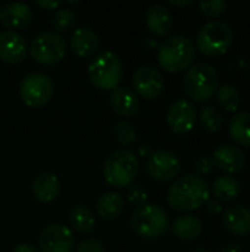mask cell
I'll use <instances>...</instances> for the list:
<instances>
[{"mask_svg":"<svg viewBox=\"0 0 250 252\" xmlns=\"http://www.w3.org/2000/svg\"><path fill=\"white\" fill-rule=\"evenodd\" d=\"M184 92L197 102L209 100L220 87L218 71L206 62H199L189 68L183 80Z\"/></svg>","mask_w":250,"mask_h":252,"instance_id":"277c9868","label":"cell"},{"mask_svg":"<svg viewBox=\"0 0 250 252\" xmlns=\"http://www.w3.org/2000/svg\"><path fill=\"white\" fill-rule=\"evenodd\" d=\"M113 133H115V139L121 145H124V146L133 145L136 142V136H137L136 134V128L128 121H119V123H116Z\"/></svg>","mask_w":250,"mask_h":252,"instance_id":"f546056e","label":"cell"},{"mask_svg":"<svg viewBox=\"0 0 250 252\" xmlns=\"http://www.w3.org/2000/svg\"><path fill=\"white\" fill-rule=\"evenodd\" d=\"M197 121V112L194 105L189 99H178L175 100L167 114V123L169 128L177 134H187L190 133Z\"/></svg>","mask_w":250,"mask_h":252,"instance_id":"4fadbf2b","label":"cell"},{"mask_svg":"<svg viewBox=\"0 0 250 252\" xmlns=\"http://www.w3.org/2000/svg\"><path fill=\"white\" fill-rule=\"evenodd\" d=\"M217 102L218 105L228 112H234L240 106V92L233 84H222L217 90Z\"/></svg>","mask_w":250,"mask_h":252,"instance_id":"4316f807","label":"cell"},{"mask_svg":"<svg viewBox=\"0 0 250 252\" xmlns=\"http://www.w3.org/2000/svg\"><path fill=\"white\" fill-rule=\"evenodd\" d=\"M32 195L37 201L43 204L53 202L60 193V182L56 174L50 171H43L37 174L31 185Z\"/></svg>","mask_w":250,"mask_h":252,"instance_id":"ac0fdd59","label":"cell"},{"mask_svg":"<svg viewBox=\"0 0 250 252\" xmlns=\"http://www.w3.org/2000/svg\"><path fill=\"white\" fill-rule=\"evenodd\" d=\"M31 21L32 10L27 3L15 1L6 6H0V22L12 31L28 27Z\"/></svg>","mask_w":250,"mask_h":252,"instance_id":"e0dca14e","label":"cell"},{"mask_svg":"<svg viewBox=\"0 0 250 252\" xmlns=\"http://www.w3.org/2000/svg\"><path fill=\"white\" fill-rule=\"evenodd\" d=\"M233 38V30L225 21H211L199 30L196 46L206 56H220L228 52Z\"/></svg>","mask_w":250,"mask_h":252,"instance_id":"52a82bcc","label":"cell"},{"mask_svg":"<svg viewBox=\"0 0 250 252\" xmlns=\"http://www.w3.org/2000/svg\"><path fill=\"white\" fill-rule=\"evenodd\" d=\"M203 224L194 216H181L174 220L172 232L178 239L183 241H194L202 235Z\"/></svg>","mask_w":250,"mask_h":252,"instance_id":"7402d4cb","label":"cell"},{"mask_svg":"<svg viewBox=\"0 0 250 252\" xmlns=\"http://www.w3.org/2000/svg\"><path fill=\"white\" fill-rule=\"evenodd\" d=\"M124 201L119 193L108 192L102 195L96 202V211L103 220H115L122 214Z\"/></svg>","mask_w":250,"mask_h":252,"instance_id":"cb8c5ba5","label":"cell"},{"mask_svg":"<svg viewBox=\"0 0 250 252\" xmlns=\"http://www.w3.org/2000/svg\"><path fill=\"white\" fill-rule=\"evenodd\" d=\"M53 83L49 75L43 72H29L19 86V96L29 108L44 106L53 96Z\"/></svg>","mask_w":250,"mask_h":252,"instance_id":"9c48e42d","label":"cell"},{"mask_svg":"<svg viewBox=\"0 0 250 252\" xmlns=\"http://www.w3.org/2000/svg\"><path fill=\"white\" fill-rule=\"evenodd\" d=\"M230 136L236 143L250 148V112H237L231 118Z\"/></svg>","mask_w":250,"mask_h":252,"instance_id":"d4e9b609","label":"cell"},{"mask_svg":"<svg viewBox=\"0 0 250 252\" xmlns=\"http://www.w3.org/2000/svg\"><path fill=\"white\" fill-rule=\"evenodd\" d=\"M131 227L141 238L158 239L169 229V217L162 207L146 204L133 213Z\"/></svg>","mask_w":250,"mask_h":252,"instance_id":"8992f818","label":"cell"},{"mask_svg":"<svg viewBox=\"0 0 250 252\" xmlns=\"http://www.w3.org/2000/svg\"><path fill=\"white\" fill-rule=\"evenodd\" d=\"M146 170L149 176L156 182L167 183L178 177L181 171V162L174 152L161 149L149 155L146 161Z\"/></svg>","mask_w":250,"mask_h":252,"instance_id":"30bf717a","label":"cell"},{"mask_svg":"<svg viewBox=\"0 0 250 252\" xmlns=\"http://www.w3.org/2000/svg\"><path fill=\"white\" fill-rule=\"evenodd\" d=\"M169 3H171L172 6H189V4H192L193 1H192V0H184V1H180V0H169Z\"/></svg>","mask_w":250,"mask_h":252,"instance_id":"f35d334b","label":"cell"},{"mask_svg":"<svg viewBox=\"0 0 250 252\" xmlns=\"http://www.w3.org/2000/svg\"><path fill=\"white\" fill-rule=\"evenodd\" d=\"M140 170L139 158L131 151H115L103 164V177L113 188H130Z\"/></svg>","mask_w":250,"mask_h":252,"instance_id":"5b68a950","label":"cell"},{"mask_svg":"<svg viewBox=\"0 0 250 252\" xmlns=\"http://www.w3.org/2000/svg\"><path fill=\"white\" fill-rule=\"evenodd\" d=\"M146 25L155 35H167L174 25L172 12L164 4H153L146 12Z\"/></svg>","mask_w":250,"mask_h":252,"instance_id":"44dd1931","label":"cell"},{"mask_svg":"<svg viewBox=\"0 0 250 252\" xmlns=\"http://www.w3.org/2000/svg\"><path fill=\"white\" fill-rule=\"evenodd\" d=\"M196 59V46L184 34L171 35L158 47V62L167 72L175 74L187 69Z\"/></svg>","mask_w":250,"mask_h":252,"instance_id":"7a4b0ae2","label":"cell"},{"mask_svg":"<svg viewBox=\"0 0 250 252\" xmlns=\"http://www.w3.org/2000/svg\"><path fill=\"white\" fill-rule=\"evenodd\" d=\"M88 78L91 84L100 90H115L122 80L121 58L112 50L97 53L88 65Z\"/></svg>","mask_w":250,"mask_h":252,"instance_id":"3957f363","label":"cell"},{"mask_svg":"<svg viewBox=\"0 0 250 252\" xmlns=\"http://www.w3.org/2000/svg\"><path fill=\"white\" fill-rule=\"evenodd\" d=\"M69 224L74 230L83 235H90L94 230V214L90 208L84 205H78L69 213Z\"/></svg>","mask_w":250,"mask_h":252,"instance_id":"484cf974","label":"cell"},{"mask_svg":"<svg viewBox=\"0 0 250 252\" xmlns=\"http://www.w3.org/2000/svg\"><path fill=\"white\" fill-rule=\"evenodd\" d=\"M66 40L53 31H43L34 35L29 43L31 58L41 65H55L66 55Z\"/></svg>","mask_w":250,"mask_h":252,"instance_id":"ba28073f","label":"cell"},{"mask_svg":"<svg viewBox=\"0 0 250 252\" xmlns=\"http://www.w3.org/2000/svg\"><path fill=\"white\" fill-rule=\"evenodd\" d=\"M133 87L139 97L158 99L165 90L164 75L152 66H140L133 74Z\"/></svg>","mask_w":250,"mask_h":252,"instance_id":"7c38bea8","label":"cell"},{"mask_svg":"<svg viewBox=\"0 0 250 252\" xmlns=\"http://www.w3.org/2000/svg\"><path fill=\"white\" fill-rule=\"evenodd\" d=\"M71 50L80 58H90L99 47V35L90 27H78L69 38Z\"/></svg>","mask_w":250,"mask_h":252,"instance_id":"d6986e66","label":"cell"},{"mask_svg":"<svg viewBox=\"0 0 250 252\" xmlns=\"http://www.w3.org/2000/svg\"><path fill=\"white\" fill-rule=\"evenodd\" d=\"M192 252H211V251H206V250H194V251Z\"/></svg>","mask_w":250,"mask_h":252,"instance_id":"60d3db41","label":"cell"},{"mask_svg":"<svg viewBox=\"0 0 250 252\" xmlns=\"http://www.w3.org/2000/svg\"><path fill=\"white\" fill-rule=\"evenodd\" d=\"M149 154H152V151H150V146L149 145H141L140 146V155L141 157H146V155H149Z\"/></svg>","mask_w":250,"mask_h":252,"instance_id":"ab89813d","label":"cell"},{"mask_svg":"<svg viewBox=\"0 0 250 252\" xmlns=\"http://www.w3.org/2000/svg\"><path fill=\"white\" fill-rule=\"evenodd\" d=\"M75 238L72 230L59 223L47 224L38 235V248L41 252H72Z\"/></svg>","mask_w":250,"mask_h":252,"instance_id":"8fae6325","label":"cell"},{"mask_svg":"<svg viewBox=\"0 0 250 252\" xmlns=\"http://www.w3.org/2000/svg\"><path fill=\"white\" fill-rule=\"evenodd\" d=\"M74 252H105V248L97 239H85L75 248Z\"/></svg>","mask_w":250,"mask_h":252,"instance_id":"836d02e7","label":"cell"},{"mask_svg":"<svg viewBox=\"0 0 250 252\" xmlns=\"http://www.w3.org/2000/svg\"><path fill=\"white\" fill-rule=\"evenodd\" d=\"M209 196L211 189L202 177L196 174H186L177 179L168 189L167 201L172 210L187 213L205 205Z\"/></svg>","mask_w":250,"mask_h":252,"instance_id":"6da1fadb","label":"cell"},{"mask_svg":"<svg viewBox=\"0 0 250 252\" xmlns=\"http://www.w3.org/2000/svg\"><path fill=\"white\" fill-rule=\"evenodd\" d=\"M211 192L214 193L217 201L230 202V201H234L240 195L242 185L237 179H234L231 176H221L214 182Z\"/></svg>","mask_w":250,"mask_h":252,"instance_id":"603a6c76","label":"cell"},{"mask_svg":"<svg viewBox=\"0 0 250 252\" xmlns=\"http://www.w3.org/2000/svg\"><path fill=\"white\" fill-rule=\"evenodd\" d=\"M205 205H206V210H208V213L211 216H218V214L222 213V204L220 201H217V199H211L209 198Z\"/></svg>","mask_w":250,"mask_h":252,"instance_id":"e575fe53","label":"cell"},{"mask_svg":"<svg viewBox=\"0 0 250 252\" xmlns=\"http://www.w3.org/2000/svg\"><path fill=\"white\" fill-rule=\"evenodd\" d=\"M109 103L118 115L131 117L139 112L140 97L130 87H116L115 90H112Z\"/></svg>","mask_w":250,"mask_h":252,"instance_id":"ffe728a7","label":"cell"},{"mask_svg":"<svg viewBox=\"0 0 250 252\" xmlns=\"http://www.w3.org/2000/svg\"><path fill=\"white\" fill-rule=\"evenodd\" d=\"M228 3L225 0H202L199 1V9L202 15L208 18H218L225 13Z\"/></svg>","mask_w":250,"mask_h":252,"instance_id":"4dcf8cb0","label":"cell"},{"mask_svg":"<svg viewBox=\"0 0 250 252\" xmlns=\"http://www.w3.org/2000/svg\"><path fill=\"white\" fill-rule=\"evenodd\" d=\"M212 161L215 167L227 174H236L246 167V155L240 148L231 143H225L217 148L212 155Z\"/></svg>","mask_w":250,"mask_h":252,"instance_id":"9a60e30c","label":"cell"},{"mask_svg":"<svg viewBox=\"0 0 250 252\" xmlns=\"http://www.w3.org/2000/svg\"><path fill=\"white\" fill-rule=\"evenodd\" d=\"M222 224L234 236H246L250 233V208L242 204L231 205L222 214Z\"/></svg>","mask_w":250,"mask_h":252,"instance_id":"2e32d148","label":"cell"},{"mask_svg":"<svg viewBox=\"0 0 250 252\" xmlns=\"http://www.w3.org/2000/svg\"><path fill=\"white\" fill-rule=\"evenodd\" d=\"M12 252H38V251H37V248H35L34 245H31V244H19V245H16V247L13 248V251Z\"/></svg>","mask_w":250,"mask_h":252,"instance_id":"8d00e7d4","label":"cell"},{"mask_svg":"<svg viewBox=\"0 0 250 252\" xmlns=\"http://www.w3.org/2000/svg\"><path fill=\"white\" fill-rule=\"evenodd\" d=\"M35 4L41 9H46V10H56L60 7V1H46V0H35Z\"/></svg>","mask_w":250,"mask_h":252,"instance_id":"d590c367","label":"cell"},{"mask_svg":"<svg viewBox=\"0 0 250 252\" xmlns=\"http://www.w3.org/2000/svg\"><path fill=\"white\" fill-rule=\"evenodd\" d=\"M215 168V164L212 161V157H199L194 164H193V170L197 176H206V174H211Z\"/></svg>","mask_w":250,"mask_h":252,"instance_id":"d6a6232c","label":"cell"},{"mask_svg":"<svg viewBox=\"0 0 250 252\" xmlns=\"http://www.w3.org/2000/svg\"><path fill=\"white\" fill-rule=\"evenodd\" d=\"M28 52L25 38L12 30L0 32V59L6 63H21Z\"/></svg>","mask_w":250,"mask_h":252,"instance_id":"5bb4252c","label":"cell"},{"mask_svg":"<svg viewBox=\"0 0 250 252\" xmlns=\"http://www.w3.org/2000/svg\"><path fill=\"white\" fill-rule=\"evenodd\" d=\"M50 22H52V27L55 28V31L57 34H62V32L71 31L75 27L77 16H75L74 10L68 9V7H59L55 10Z\"/></svg>","mask_w":250,"mask_h":252,"instance_id":"f1b7e54d","label":"cell"},{"mask_svg":"<svg viewBox=\"0 0 250 252\" xmlns=\"http://www.w3.org/2000/svg\"><path fill=\"white\" fill-rule=\"evenodd\" d=\"M199 123L206 131L217 133L224 126V117L217 106L208 105V106L202 108V111L199 114Z\"/></svg>","mask_w":250,"mask_h":252,"instance_id":"83f0119b","label":"cell"},{"mask_svg":"<svg viewBox=\"0 0 250 252\" xmlns=\"http://www.w3.org/2000/svg\"><path fill=\"white\" fill-rule=\"evenodd\" d=\"M218 252H243V248L240 244H227Z\"/></svg>","mask_w":250,"mask_h":252,"instance_id":"74e56055","label":"cell"},{"mask_svg":"<svg viewBox=\"0 0 250 252\" xmlns=\"http://www.w3.org/2000/svg\"><path fill=\"white\" fill-rule=\"evenodd\" d=\"M147 198H149V195H147L146 189L143 186H140V185H131L127 189V199H128V202L136 205L137 208L146 205Z\"/></svg>","mask_w":250,"mask_h":252,"instance_id":"1f68e13d","label":"cell"}]
</instances>
